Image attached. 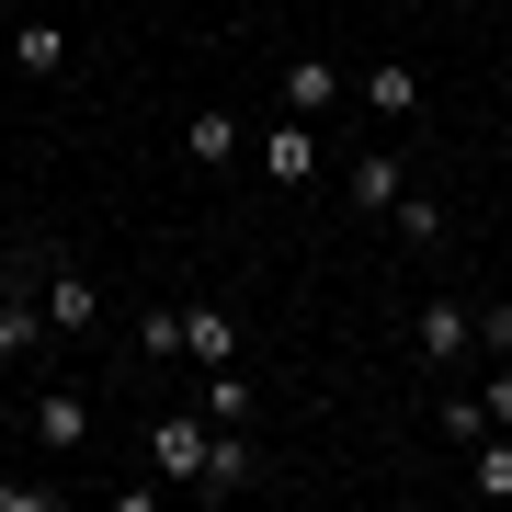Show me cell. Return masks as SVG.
<instances>
[{"mask_svg":"<svg viewBox=\"0 0 512 512\" xmlns=\"http://www.w3.org/2000/svg\"><path fill=\"white\" fill-rule=\"evenodd\" d=\"M467 490H478V501H512V433H501V421L467 444Z\"/></svg>","mask_w":512,"mask_h":512,"instance_id":"8fae6325","label":"cell"},{"mask_svg":"<svg viewBox=\"0 0 512 512\" xmlns=\"http://www.w3.org/2000/svg\"><path fill=\"white\" fill-rule=\"evenodd\" d=\"M0 365H12V353H0Z\"/></svg>","mask_w":512,"mask_h":512,"instance_id":"603a6c76","label":"cell"},{"mask_svg":"<svg viewBox=\"0 0 512 512\" xmlns=\"http://www.w3.org/2000/svg\"><path fill=\"white\" fill-rule=\"evenodd\" d=\"M478 399H490V421H501V433H512V365H501L490 387H478Z\"/></svg>","mask_w":512,"mask_h":512,"instance_id":"ffe728a7","label":"cell"},{"mask_svg":"<svg viewBox=\"0 0 512 512\" xmlns=\"http://www.w3.org/2000/svg\"><path fill=\"white\" fill-rule=\"evenodd\" d=\"M433 421H444V444H478V433H490V399H478V387H444Z\"/></svg>","mask_w":512,"mask_h":512,"instance_id":"5bb4252c","label":"cell"},{"mask_svg":"<svg viewBox=\"0 0 512 512\" xmlns=\"http://www.w3.org/2000/svg\"><path fill=\"white\" fill-rule=\"evenodd\" d=\"M501 92H512V57H501Z\"/></svg>","mask_w":512,"mask_h":512,"instance_id":"7402d4cb","label":"cell"},{"mask_svg":"<svg viewBox=\"0 0 512 512\" xmlns=\"http://www.w3.org/2000/svg\"><path fill=\"white\" fill-rule=\"evenodd\" d=\"M205 501H228V490H262V456H251V433L239 421H217V444H205V478H194Z\"/></svg>","mask_w":512,"mask_h":512,"instance_id":"8992f818","label":"cell"},{"mask_svg":"<svg viewBox=\"0 0 512 512\" xmlns=\"http://www.w3.org/2000/svg\"><path fill=\"white\" fill-rule=\"evenodd\" d=\"M12 69L23 80H57V69H69V35H57V23H12Z\"/></svg>","mask_w":512,"mask_h":512,"instance_id":"7c38bea8","label":"cell"},{"mask_svg":"<svg viewBox=\"0 0 512 512\" xmlns=\"http://www.w3.org/2000/svg\"><path fill=\"white\" fill-rule=\"evenodd\" d=\"M183 365H194V376H217V365H239V319L217 308V296H194V308H183Z\"/></svg>","mask_w":512,"mask_h":512,"instance_id":"7a4b0ae2","label":"cell"},{"mask_svg":"<svg viewBox=\"0 0 512 512\" xmlns=\"http://www.w3.org/2000/svg\"><path fill=\"white\" fill-rule=\"evenodd\" d=\"M205 444H217V421H148V467H160V478H205Z\"/></svg>","mask_w":512,"mask_h":512,"instance_id":"3957f363","label":"cell"},{"mask_svg":"<svg viewBox=\"0 0 512 512\" xmlns=\"http://www.w3.org/2000/svg\"><path fill=\"white\" fill-rule=\"evenodd\" d=\"M399 194H410V171L387 160V148H365V160L342 171V205H353V217H399Z\"/></svg>","mask_w":512,"mask_h":512,"instance_id":"277c9868","label":"cell"},{"mask_svg":"<svg viewBox=\"0 0 512 512\" xmlns=\"http://www.w3.org/2000/svg\"><path fill=\"white\" fill-rule=\"evenodd\" d=\"M421 103V69H410V57H376V69H365V114H410Z\"/></svg>","mask_w":512,"mask_h":512,"instance_id":"4fadbf2b","label":"cell"},{"mask_svg":"<svg viewBox=\"0 0 512 512\" xmlns=\"http://www.w3.org/2000/svg\"><path fill=\"white\" fill-rule=\"evenodd\" d=\"M387 228H399L410 251H433V239H444V205H433V194H399V217H387Z\"/></svg>","mask_w":512,"mask_h":512,"instance_id":"2e32d148","label":"cell"},{"mask_svg":"<svg viewBox=\"0 0 512 512\" xmlns=\"http://www.w3.org/2000/svg\"><path fill=\"white\" fill-rule=\"evenodd\" d=\"M478 353H501V365H512V296H490V308H478Z\"/></svg>","mask_w":512,"mask_h":512,"instance_id":"ac0fdd59","label":"cell"},{"mask_svg":"<svg viewBox=\"0 0 512 512\" xmlns=\"http://www.w3.org/2000/svg\"><path fill=\"white\" fill-rule=\"evenodd\" d=\"M183 160L194 171H228L239 160V114H183Z\"/></svg>","mask_w":512,"mask_h":512,"instance_id":"30bf717a","label":"cell"},{"mask_svg":"<svg viewBox=\"0 0 512 512\" xmlns=\"http://www.w3.org/2000/svg\"><path fill=\"white\" fill-rule=\"evenodd\" d=\"M137 365H183V308H148L137 319Z\"/></svg>","mask_w":512,"mask_h":512,"instance_id":"9a60e30c","label":"cell"},{"mask_svg":"<svg viewBox=\"0 0 512 512\" xmlns=\"http://www.w3.org/2000/svg\"><path fill=\"white\" fill-rule=\"evenodd\" d=\"M46 330H57V342L103 330V296H92V274H46Z\"/></svg>","mask_w":512,"mask_h":512,"instance_id":"ba28073f","label":"cell"},{"mask_svg":"<svg viewBox=\"0 0 512 512\" xmlns=\"http://www.w3.org/2000/svg\"><path fill=\"white\" fill-rule=\"evenodd\" d=\"M0 512H57V490H35V478H0Z\"/></svg>","mask_w":512,"mask_h":512,"instance_id":"d6986e66","label":"cell"},{"mask_svg":"<svg viewBox=\"0 0 512 512\" xmlns=\"http://www.w3.org/2000/svg\"><path fill=\"white\" fill-rule=\"evenodd\" d=\"M410 342H421V365H467V353H478V308H467V296H421Z\"/></svg>","mask_w":512,"mask_h":512,"instance_id":"6da1fadb","label":"cell"},{"mask_svg":"<svg viewBox=\"0 0 512 512\" xmlns=\"http://www.w3.org/2000/svg\"><path fill=\"white\" fill-rule=\"evenodd\" d=\"M262 171H274V183H308V171H319V126H308V114H285V126L262 137Z\"/></svg>","mask_w":512,"mask_h":512,"instance_id":"9c48e42d","label":"cell"},{"mask_svg":"<svg viewBox=\"0 0 512 512\" xmlns=\"http://www.w3.org/2000/svg\"><path fill=\"white\" fill-rule=\"evenodd\" d=\"M330 103H342V69H330L319 46H296V57H285V114H308V126H319Z\"/></svg>","mask_w":512,"mask_h":512,"instance_id":"52a82bcc","label":"cell"},{"mask_svg":"<svg viewBox=\"0 0 512 512\" xmlns=\"http://www.w3.org/2000/svg\"><path fill=\"white\" fill-rule=\"evenodd\" d=\"M205 421H251V387H239V365L205 376Z\"/></svg>","mask_w":512,"mask_h":512,"instance_id":"e0dca14e","label":"cell"},{"mask_svg":"<svg viewBox=\"0 0 512 512\" xmlns=\"http://www.w3.org/2000/svg\"><path fill=\"white\" fill-rule=\"evenodd\" d=\"M23 421H35V444H46V456H80V444H92V399H80V387H46Z\"/></svg>","mask_w":512,"mask_h":512,"instance_id":"5b68a950","label":"cell"},{"mask_svg":"<svg viewBox=\"0 0 512 512\" xmlns=\"http://www.w3.org/2000/svg\"><path fill=\"white\" fill-rule=\"evenodd\" d=\"M0 433H12V399H0Z\"/></svg>","mask_w":512,"mask_h":512,"instance_id":"44dd1931","label":"cell"}]
</instances>
